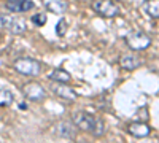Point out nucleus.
<instances>
[{
	"label": "nucleus",
	"instance_id": "1",
	"mask_svg": "<svg viewBox=\"0 0 159 143\" xmlns=\"http://www.w3.org/2000/svg\"><path fill=\"white\" fill-rule=\"evenodd\" d=\"M72 123L81 129L83 132H88L94 137H102L105 132L103 121L96 114H91L88 111H75L72 114Z\"/></svg>",
	"mask_w": 159,
	"mask_h": 143
},
{
	"label": "nucleus",
	"instance_id": "2",
	"mask_svg": "<svg viewBox=\"0 0 159 143\" xmlns=\"http://www.w3.org/2000/svg\"><path fill=\"white\" fill-rule=\"evenodd\" d=\"M126 43L130 49L134 51H143L150 48L151 45V37L143 32V30H137V32H130L127 37H126Z\"/></svg>",
	"mask_w": 159,
	"mask_h": 143
},
{
	"label": "nucleus",
	"instance_id": "3",
	"mask_svg": "<svg viewBox=\"0 0 159 143\" xmlns=\"http://www.w3.org/2000/svg\"><path fill=\"white\" fill-rule=\"evenodd\" d=\"M15 69L16 72H19L24 76H37L40 72H42V65L40 62L30 57H21L15 62Z\"/></svg>",
	"mask_w": 159,
	"mask_h": 143
},
{
	"label": "nucleus",
	"instance_id": "4",
	"mask_svg": "<svg viewBox=\"0 0 159 143\" xmlns=\"http://www.w3.org/2000/svg\"><path fill=\"white\" fill-rule=\"evenodd\" d=\"M0 27L8 29L15 35H19V34L25 32L27 25H25V21L21 19V18H16L13 15H0Z\"/></svg>",
	"mask_w": 159,
	"mask_h": 143
},
{
	"label": "nucleus",
	"instance_id": "5",
	"mask_svg": "<svg viewBox=\"0 0 159 143\" xmlns=\"http://www.w3.org/2000/svg\"><path fill=\"white\" fill-rule=\"evenodd\" d=\"M92 10L103 18H115L121 11L113 0H96L92 2Z\"/></svg>",
	"mask_w": 159,
	"mask_h": 143
},
{
	"label": "nucleus",
	"instance_id": "6",
	"mask_svg": "<svg viewBox=\"0 0 159 143\" xmlns=\"http://www.w3.org/2000/svg\"><path fill=\"white\" fill-rule=\"evenodd\" d=\"M22 92L29 100H34V102L43 100L45 96H46L45 89L42 87V84H38V83H25L24 87H22Z\"/></svg>",
	"mask_w": 159,
	"mask_h": 143
},
{
	"label": "nucleus",
	"instance_id": "7",
	"mask_svg": "<svg viewBox=\"0 0 159 143\" xmlns=\"http://www.w3.org/2000/svg\"><path fill=\"white\" fill-rule=\"evenodd\" d=\"M129 134L134 135L137 138H145L151 134V127L145 123V121H135V123H130L129 124Z\"/></svg>",
	"mask_w": 159,
	"mask_h": 143
},
{
	"label": "nucleus",
	"instance_id": "8",
	"mask_svg": "<svg viewBox=\"0 0 159 143\" xmlns=\"http://www.w3.org/2000/svg\"><path fill=\"white\" fill-rule=\"evenodd\" d=\"M32 0H7V10L11 13H25L34 8Z\"/></svg>",
	"mask_w": 159,
	"mask_h": 143
},
{
	"label": "nucleus",
	"instance_id": "9",
	"mask_svg": "<svg viewBox=\"0 0 159 143\" xmlns=\"http://www.w3.org/2000/svg\"><path fill=\"white\" fill-rule=\"evenodd\" d=\"M56 134L62 138H75V124L69 119H62L56 124Z\"/></svg>",
	"mask_w": 159,
	"mask_h": 143
},
{
	"label": "nucleus",
	"instance_id": "10",
	"mask_svg": "<svg viewBox=\"0 0 159 143\" xmlns=\"http://www.w3.org/2000/svg\"><path fill=\"white\" fill-rule=\"evenodd\" d=\"M119 65L124 70H137L139 67L143 65V60L135 54H124L119 59Z\"/></svg>",
	"mask_w": 159,
	"mask_h": 143
},
{
	"label": "nucleus",
	"instance_id": "11",
	"mask_svg": "<svg viewBox=\"0 0 159 143\" xmlns=\"http://www.w3.org/2000/svg\"><path fill=\"white\" fill-rule=\"evenodd\" d=\"M42 2L45 8L51 13H54V15H64L69 8V3L65 0H42Z\"/></svg>",
	"mask_w": 159,
	"mask_h": 143
},
{
	"label": "nucleus",
	"instance_id": "12",
	"mask_svg": "<svg viewBox=\"0 0 159 143\" xmlns=\"http://www.w3.org/2000/svg\"><path fill=\"white\" fill-rule=\"evenodd\" d=\"M52 91H54V94H56L57 97H61V99H64V100L72 102V100L76 99V92H75V91H73L70 86H67V84L56 83V86L52 87Z\"/></svg>",
	"mask_w": 159,
	"mask_h": 143
},
{
	"label": "nucleus",
	"instance_id": "13",
	"mask_svg": "<svg viewBox=\"0 0 159 143\" xmlns=\"http://www.w3.org/2000/svg\"><path fill=\"white\" fill-rule=\"evenodd\" d=\"M49 80L56 81V83H61V84H67V83H70L72 76H70V73H69L67 70H64V69H56V70L51 72Z\"/></svg>",
	"mask_w": 159,
	"mask_h": 143
},
{
	"label": "nucleus",
	"instance_id": "14",
	"mask_svg": "<svg viewBox=\"0 0 159 143\" xmlns=\"http://www.w3.org/2000/svg\"><path fill=\"white\" fill-rule=\"evenodd\" d=\"M143 10L147 11V15H150L151 18L159 19V0H145Z\"/></svg>",
	"mask_w": 159,
	"mask_h": 143
},
{
	"label": "nucleus",
	"instance_id": "15",
	"mask_svg": "<svg viewBox=\"0 0 159 143\" xmlns=\"http://www.w3.org/2000/svg\"><path fill=\"white\" fill-rule=\"evenodd\" d=\"M13 100H15V97H13V94L10 91L0 87V107H10L13 103Z\"/></svg>",
	"mask_w": 159,
	"mask_h": 143
},
{
	"label": "nucleus",
	"instance_id": "16",
	"mask_svg": "<svg viewBox=\"0 0 159 143\" xmlns=\"http://www.w3.org/2000/svg\"><path fill=\"white\" fill-rule=\"evenodd\" d=\"M46 21H48V18H46L45 13H37V15L32 16V22H34L35 25H45Z\"/></svg>",
	"mask_w": 159,
	"mask_h": 143
},
{
	"label": "nucleus",
	"instance_id": "17",
	"mask_svg": "<svg viewBox=\"0 0 159 143\" xmlns=\"http://www.w3.org/2000/svg\"><path fill=\"white\" fill-rule=\"evenodd\" d=\"M56 32H57L59 37H64L65 32H67V21H65V19H61V21L57 22V25H56Z\"/></svg>",
	"mask_w": 159,
	"mask_h": 143
},
{
	"label": "nucleus",
	"instance_id": "18",
	"mask_svg": "<svg viewBox=\"0 0 159 143\" xmlns=\"http://www.w3.org/2000/svg\"><path fill=\"white\" fill-rule=\"evenodd\" d=\"M78 143H81V141H78ZM83 143H84V141H83Z\"/></svg>",
	"mask_w": 159,
	"mask_h": 143
}]
</instances>
